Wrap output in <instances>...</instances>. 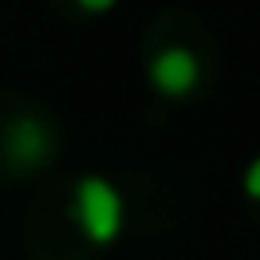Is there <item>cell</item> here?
Listing matches in <instances>:
<instances>
[{
	"instance_id": "6da1fadb",
	"label": "cell",
	"mask_w": 260,
	"mask_h": 260,
	"mask_svg": "<svg viewBox=\"0 0 260 260\" xmlns=\"http://www.w3.org/2000/svg\"><path fill=\"white\" fill-rule=\"evenodd\" d=\"M72 217L93 246H111V242H118V235L125 228V200L107 178L86 175L75 182Z\"/></svg>"
},
{
	"instance_id": "7a4b0ae2",
	"label": "cell",
	"mask_w": 260,
	"mask_h": 260,
	"mask_svg": "<svg viewBox=\"0 0 260 260\" xmlns=\"http://www.w3.org/2000/svg\"><path fill=\"white\" fill-rule=\"evenodd\" d=\"M200 79H203V68H200L196 54L185 47H168L150 61V82L160 96L182 100L200 86Z\"/></svg>"
},
{
	"instance_id": "3957f363",
	"label": "cell",
	"mask_w": 260,
	"mask_h": 260,
	"mask_svg": "<svg viewBox=\"0 0 260 260\" xmlns=\"http://www.w3.org/2000/svg\"><path fill=\"white\" fill-rule=\"evenodd\" d=\"M4 153L15 168L22 171H32V168H43L54 153V139H50V128L36 118H18L15 125H8V136H4Z\"/></svg>"
},
{
	"instance_id": "277c9868",
	"label": "cell",
	"mask_w": 260,
	"mask_h": 260,
	"mask_svg": "<svg viewBox=\"0 0 260 260\" xmlns=\"http://www.w3.org/2000/svg\"><path fill=\"white\" fill-rule=\"evenodd\" d=\"M242 189H246L249 200H260V157L246 168V175H242Z\"/></svg>"
},
{
	"instance_id": "5b68a950",
	"label": "cell",
	"mask_w": 260,
	"mask_h": 260,
	"mask_svg": "<svg viewBox=\"0 0 260 260\" xmlns=\"http://www.w3.org/2000/svg\"><path fill=\"white\" fill-rule=\"evenodd\" d=\"M75 4L82 11H89V15H107V11H114L118 0H75Z\"/></svg>"
}]
</instances>
